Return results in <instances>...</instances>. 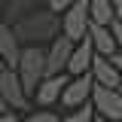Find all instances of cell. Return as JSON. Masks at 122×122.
I'll return each mask as SVG.
<instances>
[{
    "mask_svg": "<svg viewBox=\"0 0 122 122\" xmlns=\"http://www.w3.org/2000/svg\"><path fill=\"white\" fill-rule=\"evenodd\" d=\"M12 28L21 43H52L61 34V12H55L46 3V6H37V9L25 12L18 21H12Z\"/></svg>",
    "mask_w": 122,
    "mask_h": 122,
    "instance_id": "cell-1",
    "label": "cell"
},
{
    "mask_svg": "<svg viewBox=\"0 0 122 122\" xmlns=\"http://www.w3.org/2000/svg\"><path fill=\"white\" fill-rule=\"evenodd\" d=\"M46 61H49V49H46V43H25L15 70H18V76H21V82H25V89H28L30 98H34L37 86L43 82V76L49 73V70H46Z\"/></svg>",
    "mask_w": 122,
    "mask_h": 122,
    "instance_id": "cell-2",
    "label": "cell"
},
{
    "mask_svg": "<svg viewBox=\"0 0 122 122\" xmlns=\"http://www.w3.org/2000/svg\"><path fill=\"white\" fill-rule=\"evenodd\" d=\"M0 95L15 110H28L30 107V95H28V89H25V82H21L15 67H0Z\"/></svg>",
    "mask_w": 122,
    "mask_h": 122,
    "instance_id": "cell-3",
    "label": "cell"
},
{
    "mask_svg": "<svg viewBox=\"0 0 122 122\" xmlns=\"http://www.w3.org/2000/svg\"><path fill=\"white\" fill-rule=\"evenodd\" d=\"M89 25H92V12H89V0H73L64 15H61V30L73 40L89 37Z\"/></svg>",
    "mask_w": 122,
    "mask_h": 122,
    "instance_id": "cell-4",
    "label": "cell"
},
{
    "mask_svg": "<svg viewBox=\"0 0 122 122\" xmlns=\"http://www.w3.org/2000/svg\"><path fill=\"white\" fill-rule=\"evenodd\" d=\"M92 101H95V110H98L101 119L122 122V89H113V86H101V82H95Z\"/></svg>",
    "mask_w": 122,
    "mask_h": 122,
    "instance_id": "cell-5",
    "label": "cell"
},
{
    "mask_svg": "<svg viewBox=\"0 0 122 122\" xmlns=\"http://www.w3.org/2000/svg\"><path fill=\"white\" fill-rule=\"evenodd\" d=\"M95 73H76L70 82H67V89H64V95H61V107L64 110H73V107L86 104V101H92V92H95Z\"/></svg>",
    "mask_w": 122,
    "mask_h": 122,
    "instance_id": "cell-6",
    "label": "cell"
},
{
    "mask_svg": "<svg viewBox=\"0 0 122 122\" xmlns=\"http://www.w3.org/2000/svg\"><path fill=\"white\" fill-rule=\"evenodd\" d=\"M73 46H76V40L67 37V34L61 30L58 37L49 43V61H46V70H49V73H64L67 64H70V55H73ZM49 73H46V76H49Z\"/></svg>",
    "mask_w": 122,
    "mask_h": 122,
    "instance_id": "cell-7",
    "label": "cell"
},
{
    "mask_svg": "<svg viewBox=\"0 0 122 122\" xmlns=\"http://www.w3.org/2000/svg\"><path fill=\"white\" fill-rule=\"evenodd\" d=\"M67 76L64 73H49L43 76V82L37 86V92H34V101L40 107H52V104H58L61 101V95H64V89H67Z\"/></svg>",
    "mask_w": 122,
    "mask_h": 122,
    "instance_id": "cell-8",
    "label": "cell"
},
{
    "mask_svg": "<svg viewBox=\"0 0 122 122\" xmlns=\"http://www.w3.org/2000/svg\"><path fill=\"white\" fill-rule=\"evenodd\" d=\"M21 49H25V43L18 40L12 21H0V58H3V64L6 67H18Z\"/></svg>",
    "mask_w": 122,
    "mask_h": 122,
    "instance_id": "cell-9",
    "label": "cell"
},
{
    "mask_svg": "<svg viewBox=\"0 0 122 122\" xmlns=\"http://www.w3.org/2000/svg\"><path fill=\"white\" fill-rule=\"evenodd\" d=\"M95 55H98V49H95L92 34H89V37H82V40H76L73 55H70V64H67V73H70V76H76V73H89Z\"/></svg>",
    "mask_w": 122,
    "mask_h": 122,
    "instance_id": "cell-10",
    "label": "cell"
},
{
    "mask_svg": "<svg viewBox=\"0 0 122 122\" xmlns=\"http://www.w3.org/2000/svg\"><path fill=\"white\" fill-rule=\"evenodd\" d=\"M92 73H95V79L101 82V86H113V89H122V70L116 67V61L110 58V55H95V61H92Z\"/></svg>",
    "mask_w": 122,
    "mask_h": 122,
    "instance_id": "cell-11",
    "label": "cell"
},
{
    "mask_svg": "<svg viewBox=\"0 0 122 122\" xmlns=\"http://www.w3.org/2000/svg\"><path fill=\"white\" fill-rule=\"evenodd\" d=\"M89 34H92L95 49H98L101 55H113V52L119 49L116 34H113V28H110V25H98V21H92V25H89Z\"/></svg>",
    "mask_w": 122,
    "mask_h": 122,
    "instance_id": "cell-12",
    "label": "cell"
},
{
    "mask_svg": "<svg viewBox=\"0 0 122 122\" xmlns=\"http://www.w3.org/2000/svg\"><path fill=\"white\" fill-rule=\"evenodd\" d=\"M43 0H6L3 3V21H18L25 12L37 9Z\"/></svg>",
    "mask_w": 122,
    "mask_h": 122,
    "instance_id": "cell-13",
    "label": "cell"
},
{
    "mask_svg": "<svg viewBox=\"0 0 122 122\" xmlns=\"http://www.w3.org/2000/svg\"><path fill=\"white\" fill-rule=\"evenodd\" d=\"M89 12L92 21H98V25H113V18H116L113 0H89Z\"/></svg>",
    "mask_w": 122,
    "mask_h": 122,
    "instance_id": "cell-14",
    "label": "cell"
},
{
    "mask_svg": "<svg viewBox=\"0 0 122 122\" xmlns=\"http://www.w3.org/2000/svg\"><path fill=\"white\" fill-rule=\"evenodd\" d=\"M95 116H98V110H95V101H86V104L73 107V113H67L64 119H67V122H92Z\"/></svg>",
    "mask_w": 122,
    "mask_h": 122,
    "instance_id": "cell-15",
    "label": "cell"
},
{
    "mask_svg": "<svg viewBox=\"0 0 122 122\" xmlns=\"http://www.w3.org/2000/svg\"><path fill=\"white\" fill-rule=\"evenodd\" d=\"M61 116L58 113H49V110H30L28 113V122H58Z\"/></svg>",
    "mask_w": 122,
    "mask_h": 122,
    "instance_id": "cell-16",
    "label": "cell"
},
{
    "mask_svg": "<svg viewBox=\"0 0 122 122\" xmlns=\"http://www.w3.org/2000/svg\"><path fill=\"white\" fill-rule=\"evenodd\" d=\"M46 3H49V6H52L55 12H64V9H67V6H70L73 0H46Z\"/></svg>",
    "mask_w": 122,
    "mask_h": 122,
    "instance_id": "cell-17",
    "label": "cell"
},
{
    "mask_svg": "<svg viewBox=\"0 0 122 122\" xmlns=\"http://www.w3.org/2000/svg\"><path fill=\"white\" fill-rule=\"evenodd\" d=\"M110 28H113V34H116V43H119V49H122V21H119V18H113V25H110Z\"/></svg>",
    "mask_w": 122,
    "mask_h": 122,
    "instance_id": "cell-18",
    "label": "cell"
},
{
    "mask_svg": "<svg viewBox=\"0 0 122 122\" xmlns=\"http://www.w3.org/2000/svg\"><path fill=\"white\" fill-rule=\"evenodd\" d=\"M113 9H116V18L122 21V0H113Z\"/></svg>",
    "mask_w": 122,
    "mask_h": 122,
    "instance_id": "cell-19",
    "label": "cell"
},
{
    "mask_svg": "<svg viewBox=\"0 0 122 122\" xmlns=\"http://www.w3.org/2000/svg\"><path fill=\"white\" fill-rule=\"evenodd\" d=\"M110 58L116 61V67H119V70H122V52H113V55H110Z\"/></svg>",
    "mask_w": 122,
    "mask_h": 122,
    "instance_id": "cell-20",
    "label": "cell"
},
{
    "mask_svg": "<svg viewBox=\"0 0 122 122\" xmlns=\"http://www.w3.org/2000/svg\"><path fill=\"white\" fill-rule=\"evenodd\" d=\"M6 107H9V104H6V101H3V95H0V113H3Z\"/></svg>",
    "mask_w": 122,
    "mask_h": 122,
    "instance_id": "cell-21",
    "label": "cell"
},
{
    "mask_svg": "<svg viewBox=\"0 0 122 122\" xmlns=\"http://www.w3.org/2000/svg\"><path fill=\"white\" fill-rule=\"evenodd\" d=\"M0 3H6V0H0Z\"/></svg>",
    "mask_w": 122,
    "mask_h": 122,
    "instance_id": "cell-22",
    "label": "cell"
},
{
    "mask_svg": "<svg viewBox=\"0 0 122 122\" xmlns=\"http://www.w3.org/2000/svg\"><path fill=\"white\" fill-rule=\"evenodd\" d=\"M0 15H3V12H0Z\"/></svg>",
    "mask_w": 122,
    "mask_h": 122,
    "instance_id": "cell-23",
    "label": "cell"
}]
</instances>
